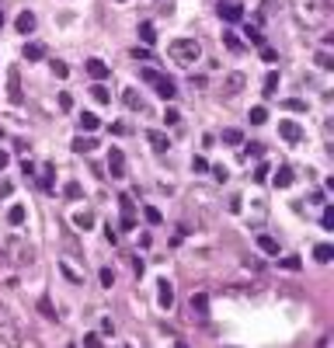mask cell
<instances>
[{"mask_svg":"<svg viewBox=\"0 0 334 348\" xmlns=\"http://www.w3.org/2000/svg\"><path fill=\"white\" fill-rule=\"evenodd\" d=\"M39 310H42V317H49V320H56V310H53V303H49V296H42V299H39Z\"/></svg>","mask_w":334,"mask_h":348,"instance_id":"cell-39","label":"cell"},{"mask_svg":"<svg viewBox=\"0 0 334 348\" xmlns=\"http://www.w3.org/2000/svg\"><path fill=\"white\" fill-rule=\"evenodd\" d=\"M11 192H14V185H11V181H0V199H7Z\"/></svg>","mask_w":334,"mask_h":348,"instance_id":"cell-55","label":"cell"},{"mask_svg":"<svg viewBox=\"0 0 334 348\" xmlns=\"http://www.w3.org/2000/svg\"><path fill=\"white\" fill-rule=\"evenodd\" d=\"M60 108H63V112H70V108H73V98H70L67 91H63V94H60Z\"/></svg>","mask_w":334,"mask_h":348,"instance_id":"cell-51","label":"cell"},{"mask_svg":"<svg viewBox=\"0 0 334 348\" xmlns=\"http://www.w3.org/2000/svg\"><path fill=\"white\" fill-rule=\"evenodd\" d=\"M122 105H126L129 112H143V98H139L136 87H126V91H122Z\"/></svg>","mask_w":334,"mask_h":348,"instance_id":"cell-20","label":"cell"},{"mask_svg":"<svg viewBox=\"0 0 334 348\" xmlns=\"http://www.w3.org/2000/svg\"><path fill=\"white\" fill-rule=\"evenodd\" d=\"M84 348H105L101 345V334H84Z\"/></svg>","mask_w":334,"mask_h":348,"instance_id":"cell-46","label":"cell"},{"mask_svg":"<svg viewBox=\"0 0 334 348\" xmlns=\"http://www.w3.org/2000/svg\"><path fill=\"white\" fill-rule=\"evenodd\" d=\"M73 226H80V230H91V226H94V212H91V209L77 212V216H73Z\"/></svg>","mask_w":334,"mask_h":348,"instance_id":"cell-25","label":"cell"},{"mask_svg":"<svg viewBox=\"0 0 334 348\" xmlns=\"http://www.w3.org/2000/svg\"><path fill=\"white\" fill-rule=\"evenodd\" d=\"M188 313L199 317V320L209 317V292H192V299H188Z\"/></svg>","mask_w":334,"mask_h":348,"instance_id":"cell-7","label":"cell"},{"mask_svg":"<svg viewBox=\"0 0 334 348\" xmlns=\"http://www.w3.org/2000/svg\"><path fill=\"white\" fill-rule=\"evenodd\" d=\"M164 122H167V126H178V122H181L178 108H167V112H164Z\"/></svg>","mask_w":334,"mask_h":348,"instance_id":"cell-47","label":"cell"},{"mask_svg":"<svg viewBox=\"0 0 334 348\" xmlns=\"http://www.w3.org/2000/svg\"><path fill=\"white\" fill-rule=\"evenodd\" d=\"M275 87H278V73H275V70H268V73H265V94H268V98L275 94Z\"/></svg>","mask_w":334,"mask_h":348,"instance_id":"cell-34","label":"cell"},{"mask_svg":"<svg viewBox=\"0 0 334 348\" xmlns=\"http://www.w3.org/2000/svg\"><path fill=\"white\" fill-rule=\"evenodd\" d=\"M70 146H73V153H91V150H94L98 143H94L91 136H77L73 143H70Z\"/></svg>","mask_w":334,"mask_h":348,"instance_id":"cell-23","label":"cell"},{"mask_svg":"<svg viewBox=\"0 0 334 348\" xmlns=\"http://www.w3.org/2000/svg\"><path fill=\"white\" fill-rule=\"evenodd\" d=\"M317 67H320V70H331L334 67V56L327 53V49H320V53H317Z\"/></svg>","mask_w":334,"mask_h":348,"instance_id":"cell-38","label":"cell"},{"mask_svg":"<svg viewBox=\"0 0 334 348\" xmlns=\"http://www.w3.org/2000/svg\"><path fill=\"white\" fill-rule=\"evenodd\" d=\"M7 101L11 105H25V91H21V70L7 67Z\"/></svg>","mask_w":334,"mask_h":348,"instance_id":"cell-5","label":"cell"},{"mask_svg":"<svg viewBox=\"0 0 334 348\" xmlns=\"http://www.w3.org/2000/svg\"><path fill=\"white\" fill-rule=\"evenodd\" d=\"M167 53H171V60H174V63L192 67V63L202 56V46H199V39H174V42L167 46Z\"/></svg>","mask_w":334,"mask_h":348,"instance_id":"cell-3","label":"cell"},{"mask_svg":"<svg viewBox=\"0 0 334 348\" xmlns=\"http://www.w3.org/2000/svg\"><path fill=\"white\" fill-rule=\"evenodd\" d=\"M105 240H108V244H119V233H115L112 226H105Z\"/></svg>","mask_w":334,"mask_h":348,"instance_id":"cell-54","label":"cell"},{"mask_svg":"<svg viewBox=\"0 0 334 348\" xmlns=\"http://www.w3.org/2000/svg\"><path fill=\"white\" fill-rule=\"evenodd\" d=\"M247 119H251V122H254V126H265V122H268V108H265V105H254V108H251V115H247Z\"/></svg>","mask_w":334,"mask_h":348,"instance_id":"cell-29","label":"cell"},{"mask_svg":"<svg viewBox=\"0 0 334 348\" xmlns=\"http://www.w3.org/2000/svg\"><path fill=\"white\" fill-rule=\"evenodd\" d=\"M174 348H185V345H174Z\"/></svg>","mask_w":334,"mask_h":348,"instance_id":"cell-61","label":"cell"},{"mask_svg":"<svg viewBox=\"0 0 334 348\" xmlns=\"http://www.w3.org/2000/svg\"><path fill=\"white\" fill-rule=\"evenodd\" d=\"M11 251L18 254V258H14L18 265H32V261H35V251H32L28 244H21V240H11Z\"/></svg>","mask_w":334,"mask_h":348,"instance_id":"cell-15","label":"cell"},{"mask_svg":"<svg viewBox=\"0 0 334 348\" xmlns=\"http://www.w3.org/2000/svg\"><path fill=\"white\" fill-rule=\"evenodd\" d=\"M209 171H212V174H216V181H226V178H230V174H226V167H223V164H219V167H209Z\"/></svg>","mask_w":334,"mask_h":348,"instance_id":"cell-52","label":"cell"},{"mask_svg":"<svg viewBox=\"0 0 334 348\" xmlns=\"http://www.w3.org/2000/svg\"><path fill=\"white\" fill-rule=\"evenodd\" d=\"M188 199H192V206L202 209L205 216H209V212H216V195H212V188H202V185H195Z\"/></svg>","mask_w":334,"mask_h":348,"instance_id":"cell-6","label":"cell"},{"mask_svg":"<svg viewBox=\"0 0 334 348\" xmlns=\"http://www.w3.org/2000/svg\"><path fill=\"white\" fill-rule=\"evenodd\" d=\"M268 7H271V0H265V11H268Z\"/></svg>","mask_w":334,"mask_h":348,"instance_id":"cell-59","label":"cell"},{"mask_svg":"<svg viewBox=\"0 0 334 348\" xmlns=\"http://www.w3.org/2000/svg\"><path fill=\"white\" fill-rule=\"evenodd\" d=\"M223 143H226V146H240V143H244V133H240V129H223Z\"/></svg>","mask_w":334,"mask_h":348,"instance_id":"cell-30","label":"cell"},{"mask_svg":"<svg viewBox=\"0 0 334 348\" xmlns=\"http://www.w3.org/2000/svg\"><path fill=\"white\" fill-rule=\"evenodd\" d=\"M219 4H240V0H219Z\"/></svg>","mask_w":334,"mask_h":348,"instance_id":"cell-58","label":"cell"},{"mask_svg":"<svg viewBox=\"0 0 334 348\" xmlns=\"http://www.w3.org/2000/svg\"><path fill=\"white\" fill-rule=\"evenodd\" d=\"M271 185H275V188H289V185H292V167L282 164V167L271 174Z\"/></svg>","mask_w":334,"mask_h":348,"instance_id":"cell-19","label":"cell"},{"mask_svg":"<svg viewBox=\"0 0 334 348\" xmlns=\"http://www.w3.org/2000/svg\"><path fill=\"white\" fill-rule=\"evenodd\" d=\"M14 28H18V35H32V32H35V14H32V11H21V14L14 18Z\"/></svg>","mask_w":334,"mask_h":348,"instance_id":"cell-14","label":"cell"},{"mask_svg":"<svg viewBox=\"0 0 334 348\" xmlns=\"http://www.w3.org/2000/svg\"><path fill=\"white\" fill-rule=\"evenodd\" d=\"M292 14L303 28H320L331 18V0H292Z\"/></svg>","mask_w":334,"mask_h":348,"instance_id":"cell-1","label":"cell"},{"mask_svg":"<svg viewBox=\"0 0 334 348\" xmlns=\"http://www.w3.org/2000/svg\"><path fill=\"white\" fill-rule=\"evenodd\" d=\"M56 265H60V272H63L73 285H84V272H80V268H73V261H70V258H60Z\"/></svg>","mask_w":334,"mask_h":348,"instance_id":"cell-16","label":"cell"},{"mask_svg":"<svg viewBox=\"0 0 334 348\" xmlns=\"http://www.w3.org/2000/svg\"><path fill=\"white\" fill-rule=\"evenodd\" d=\"M119 206H122V219H136V216H133L136 206H133V199H129V195H119Z\"/></svg>","mask_w":334,"mask_h":348,"instance_id":"cell-32","label":"cell"},{"mask_svg":"<svg viewBox=\"0 0 334 348\" xmlns=\"http://www.w3.org/2000/svg\"><path fill=\"white\" fill-rule=\"evenodd\" d=\"M240 202H244V199H240V195H233V199L226 202V209H230V212H240Z\"/></svg>","mask_w":334,"mask_h":348,"instance_id":"cell-53","label":"cell"},{"mask_svg":"<svg viewBox=\"0 0 334 348\" xmlns=\"http://www.w3.org/2000/svg\"><path fill=\"white\" fill-rule=\"evenodd\" d=\"M53 73H56L60 80H67V77H70V67L63 63V60H56V63H53Z\"/></svg>","mask_w":334,"mask_h":348,"instance_id":"cell-44","label":"cell"},{"mask_svg":"<svg viewBox=\"0 0 334 348\" xmlns=\"http://www.w3.org/2000/svg\"><path fill=\"white\" fill-rule=\"evenodd\" d=\"M87 73H91V80H94V84H101V80H108L112 67H108L105 60H87Z\"/></svg>","mask_w":334,"mask_h":348,"instance_id":"cell-12","label":"cell"},{"mask_svg":"<svg viewBox=\"0 0 334 348\" xmlns=\"http://www.w3.org/2000/svg\"><path fill=\"white\" fill-rule=\"evenodd\" d=\"M91 98H94L98 105H108V101H112V94H108L105 84H94V87H91Z\"/></svg>","mask_w":334,"mask_h":348,"instance_id":"cell-28","label":"cell"},{"mask_svg":"<svg viewBox=\"0 0 334 348\" xmlns=\"http://www.w3.org/2000/svg\"><path fill=\"white\" fill-rule=\"evenodd\" d=\"M313 258H317L320 265H327V261L334 258V247L331 244H317V247H313Z\"/></svg>","mask_w":334,"mask_h":348,"instance_id":"cell-26","label":"cell"},{"mask_svg":"<svg viewBox=\"0 0 334 348\" xmlns=\"http://www.w3.org/2000/svg\"><path fill=\"white\" fill-rule=\"evenodd\" d=\"M223 42H226V49H233V53H240V49H244V42L237 39V32H223Z\"/></svg>","mask_w":334,"mask_h":348,"instance_id":"cell-33","label":"cell"},{"mask_svg":"<svg viewBox=\"0 0 334 348\" xmlns=\"http://www.w3.org/2000/svg\"><path fill=\"white\" fill-rule=\"evenodd\" d=\"M21 56H25L28 63H39V60H46V46H42V42H25Z\"/></svg>","mask_w":334,"mask_h":348,"instance_id":"cell-18","label":"cell"},{"mask_svg":"<svg viewBox=\"0 0 334 348\" xmlns=\"http://www.w3.org/2000/svg\"><path fill=\"white\" fill-rule=\"evenodd\" d=\"M244 87H247V77H244V73H230V77L223 80V94H226V98H237Z\"/></svg>","mask_w":334,"mask_h":348,"instance_id":"cell-10","label":"cell"},{"mask_svg":"<svg viewBox=\"0 0 334 348\" xmlns=\"http://www.w3.org/2000/svg\"><path fill=\"white\" fill-rule=\"evenodd\" d=\"M143 80H146V84H153V87H157V94H160L164 101H174V98H178V87H174V80H171V77H164V73H157V70H143Z\"/></svg>","mask_w":334,"mask_h":348,"instance_id":"cell-4","label":"cell"},{"mask_svg":"<svg viewBox=\"0 0 334 348\" xmlns=\"http://www.w3.org/2000/svg\"><path fill=\"white\" fill-rule=\"evenodd\" d=\"M42 188H46V192H53V164H46V167H42Z\"/></svg>","mask_w":334,"mask_h":348,"instance_id":"cell-41","label":"cell"},{"mask_svg":"<svg viewBox=\"0 0 334 348\" xmlns=\"http://www.w3.org/2000/svg\"><path fill=\"white\" fill-rule=\"evenodd\" d=\"M258 53H261V60H265V63H275V60H278V53H275V49H268V46H261Z\"/></svg>","mask_w":334,"mask_h":348,"instance_id":"cell-49","label":"cell"},{"mask_svg":"<svg viewBox=\"0 0 334 348\" xmlns=\"http://www.w3.org/2000/svg\"><path fill=\"white\" fill-rule=\"evenodd\" d=\"M157 285H160V289H157V303H160V310H171V306H174V285H171L167 278H160Z\"/></svg>","mask_w":334,"mask_h":348,"instance_id":"cell-11","label":"cell"},{"mask_svg":"<svg viewBox=\"0 0 334 348\" xmlns=\"http://www.w3.org/2000/svg\"><path fill=\"white\" fill-rule=\"evenodd\" d=\"M25 216H28L25 206H11V209H7V223H11V226H21V223H25Z\"/></svg>","mask_w":334,"mask_h":348,"instance_id":"cell-27","label":"cell"},{"mask_svg":"<svg viewBox=\"0 0 334 348\" xmlns=\"http://www.w3.org/2000/svg\"><path fill=\"white\" fill-rule=\"evenodd\" d=\"M219 18L223 21H244V4H219Z\"/></svg>","mask_w":334,"mask_h":348,"instance_id":"cell-13","label":"cell"},{"mask_svg":"<svg viewBox=\"0 0 334 348\" xmlns=\"http://www.w3.org/2000/svg\"><path fill=\"white\" fill-rule=\"evenodd\" d=\"M7 160H11V153H7V150H0V171L7 167Z\"/></svg>","mask_w":334,"mask_h":348,"instance_id":"cell-57","label":"cell"},{"mask_svg":"<svg viewBox=\"0 0 334 348\" xmlns=\"http://www.w3.org/2000/svg\"><path fill=\"white\" fill-rule=\"evenodd\" d=\"M98 126H101V119H98L94 112H84V115H80V129H84V133H94Z\"/></svg>","mask_w":334,"mask_h":348,"instance_id":"cell-24","label":"cell"},{"mask_svg":"<svg viewBox=\"0 0 334 348\" xmlns=\"http://www.w3.org/2000/svg\"><path fill=\"white\" fill-rule=\"evenodd\" d=\"M101 331H105V334H112V331H115V324H112V317H105V320H101Z\"/></svg>","mask_w":334,"mask_h":348,"instance_id":"cell-56","label":"cell"},{"mask_svg":"<svg viewBox=\"0 0 334 348\" xmlns=\"http://www.w3.org/2000/svg\"><path fill=\"white\" fill-rule=\"evenodd\" d=\"M192 171L205 174V171H209V160H205V157H192Z\"/></svg>","mask_w":334,"mask_h":348,"instance_id":"cell-45","label":"cell"},{"mask_svg":"<svg viewBox=\"0 0 334 348\" xmlns=\"http://www.w3.org/2000/svg\"><path fill=\"white\" fill-rule=\"evenodd\" d=\"M98 278H101V285H105V289H112V285H115V272H112V268H101Z\"/></svg>","mask_w":334,"mask_h":348,"instance_id":"cell-40","label":"cell"},{"mask_svg":"<svg viewBox=\"0 0 334 348\" xmlns=\"http://www.w3.org/2000/svg\"><path fill=\"white\" fill-rule=\"evenodd\" d=\"M268 174H271V171H268V164H258V167H254V174H251V178H254V181H265Z\"/></svg>","mask_w":334,"mask_h":348,"instance_id":"cell-48","label":"cell"},{"mask_svg":"<svg viewBox=\"0 0 334 348\" xmlns=\"http://www.w3.org/2000/svg\"><path fill=\"white\" fill-rule=\"evenodd\" d=\"M139 39H143L146 46H153V42H157V32H153V25H150V21H143V25H139Z\"/></svg>","mask_w":334,"mask_h":348,"instance_id":"cell-31","label":"cell"},{"mask_svg":"<svg viewBox=\"0 0 334 348\" xmlns=\"http://www.w3.org/2000/svg\"><path fill=\"white\" fill-rule=\"evenodd\" d=\"M0 25H4V11H0Z\"/></svg>","mask_w":334,"mask_h":348,"instance_id":"cell-60","label":"cell"},{"mask_svg":"<svg viewBox=\"0 0 334 348\" xmlns=\"http://www.w3.org/2000/svg\"><path fill=\"white\" fill-rule=\"evenodd\" d=\"M146 143L157 150V153H164L167 146H171V139H167V133H160V129H146Z\"/></svg>","mask_w":334,"mask_h":348,"instance_id":"cell-17","label":"cell"},{"mask_svg":"<svg viewBox=\"0 0 334 348\" xmlns=\"http://www.w3.org/2000/svg\"><path fill=\"white\" fill-rule=\"evenodd\" d=\"M278 136L285 139V143H303V129H299V122L282 119V122H278Z\"/></svg>","mask_w":334,"mask_h":348,"instance_id":"cell-8","label":"cell"},{"mask_svg":"<svg viewBox=\"0 0 334 348\" xmlns=\"http://www.w3.org/2000/svg\"><path fill=\"white\" fill-rule=\"evenodd\" d=\"M261 153H265V146H261V143H247V150H244V157H247V160H251V157H261Z\"/></svg>","mask_w":334,"mask_h":348,"instance_id":"cell-43","label":"cell"},{"mask_svg":"<svg viewBox=\"0 0 334 348\" xmlns=\"http://www.w3.org/2000/svg\"><path fill=\"white\" fill-rule=\"evenodd\" d=\"M244 35H247V42H251V46H258V49L265 46V35H261V28H258V25H251V21H247V25H244Z\"/></svg>","mask_w":334,"mask_h":348,"instance_id":"cell-22","label":"cell"},{"mask_svg":"<svg viewBox=\"0 0 334 348\" xmlns=\"http://www.w3.org/2000/svg\"><path fill=\"white\" fill-rule=\"evenodd\" d=\"M258 247H261L265 254H271V258H278V240H275L271 233H258Z\"/></svg>","mask_w":334,"mask_h":348,"instance_id":"cell-21","label":"cell"},{"mask_svg":"<svg viewBox=\"0 0 334 348\" xmlns=\"http://www.w3.org/2000/svg\"><path fill=\"white\" fill-rule=\"evenodd\" d=\"M63 195H67V199H80V195H84V188H80L77 181H67V185H63Z\"/></svg>","mask_w":334,"mask_h":348,"instance_id":"cell-37","label":"cell"},{"mask_svg":"<svg viewBox=\"0 0 334 348\" xmlns=\"http://www.w3.org/2000/svg\"><path fill=\"white\" fill-rule=\"evenodd\" d=\"M278 265H282V268H289V272H299V258H296V254H289V258H278Z\"/></svg>","mask_w":334,"mask_h":348,"instance_id":"cell-42","label":"cell"},{"mask_svg":"<svg viewBox=\"0 0 334 348\" xmlns=\"http://www.w3.org/2000/svg\"><path fill=\"white\" fill-rule=\"evenodd\" d=\"M320 223H324V230H334V209H324Z\"/></svg>","mask_w":334,"mask_h":348,"instance_id":"cell-50","label":"cell"},{"mask_svg":"<svg viewBox=\"0 0 334 348\" xmlns=\"http://www.w3.org/2000/svg\"><path fill=\"white\" fill-rule=\"evenodd\" d=\"M0 341H4L7 348H21L25 345V331H21V324L14 320V313H11L7 303L0 306Z\"/></svg>","mask_w":334,"mask_h":348,"instance_id":"cell-2","label":"cell"},{"mask_svg":"<svg viewBox=\"0 0 334 348\" xmlns=\"http://www.w3.org/2000/svg\"><path fill=\"white\" fill-rule=\"evenodd\" d=\"M70 348H73V345H70Z\"/></svg>","mask_w":334,"mask_h":348,"instance_id":"cell-62","label":"cell"},{"mask_svg":"<svg viewBox=\"0 0 334 348\" xmlns=\"http://www.w3.org/2000/svg\"><path fill=\"white\" fill-rule=\"evenodd\" d=\"M108 171H112V178H126V153L119 146L108 150Z\"/></svg>","mask_w":334,"mask_h":348,"instance_id":"cell-9","label":"cell"},{"mask_svg":"<svg viewBox=\"0 0 334 348\" xmlns=\"http://www.w3.org/2000/svg\"><path fill=\"white\" fill-rule=\"evenodd\" d=\"M282 108H285V112H306V101H299V98H285Z\"/></svg>","mask_w":334,"mask_h":348,"instance_id":"cell-35","label":"cell"},{"mask_svg":"<svg viewBox=\"0 0 334 348\" xmlns=\"http://www.w3.org/2000/svg\"><path fill=\"white\" fill-rule=\"evenodd\" d=\"M143 216H146V223H153V226H160V223H164L160 209H153V206H146V209H143Z\"/></svg>","mask_w":334,"mask_h":348,"instance_id":"cell-36","label":"cell"}]
</instances>
